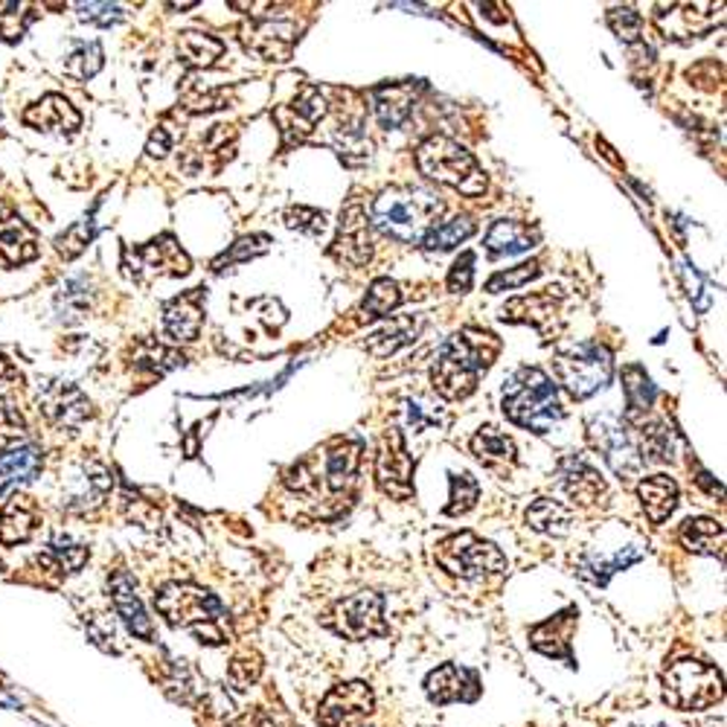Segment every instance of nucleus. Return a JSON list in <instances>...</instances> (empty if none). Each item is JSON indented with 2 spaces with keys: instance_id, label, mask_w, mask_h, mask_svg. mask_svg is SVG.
Here are the masks:
<instances>
[{
  "instance_id": "f257e3e1",
  "label": "nucleus",
  "mask_w": 727,
  "mask_h": 727,
  "mask_svg": "<svg viewBox=\"0 0 727 727\" xmlns=\"http://www.w3.org/2000/svg\"><path fill=\"white\" fill-rule=\"evenodd\" d=\"M501 353V340L492 332L463 329L439 347L430 381L439 396L448 402L466 399L478 388L480 372L489 370Z\"/></svg>"
},
{
  "instance_id": "f03ea898",
  "label": "nucleus",
  "mask_w": 727,
  "mask_h": 727,
  "mask_svg": "<svg viewBox=\"0 0 727 727\" xmlns=\"http://www.w3.org/2000/svg\"><path fill=\"white\" fill-rule=\"evenodd\" d=\"M443 213V201L422 187H393L372 201L370 224L396 242H422Z\"/></svg>"
},
{
  "instance_id": "7ed1b4c3",
  "label": "nucleus",
  "mask_w": 727,
  "mask_h": 727,
  "mask_svg": "<svg viewBox=\"0 0 727 727\" xmlns=\"http://www.w3.org/2000/svg\"><path fill=\"white\" fill-rule=\"evenodd\" d=\"M504 414L521 428L547 434L564 420L556 384L536 367H521L504 384Z\"/></svg>"
},
{
  "instance_id": "20e7f679",
  "label": "nucleus",
  "mask_w": 727,
  "mask_h": 727,
  "mask_svg": "<svg viewBox=\"0 0 727 727\" xmlns=\"http://www.w3.org/2000/svg\"><path fill=\"white\" fill-rule=\"evenodd\" d=\"M155 605L169 626L190 628L201 637V644H224V635L215 626V620L224 617V605L204 588L192 582H169L157 591Z\"/></svg>"
},
{
  "instance_id": "39448f33",
  "label": "nucleus",
  "mask_w": 727,
  "mask_h": 727,
  "mask_svg": "<svg viewBox=\"0 0 727 727\" xmlns=\"http://www.w3.org/2000/svg\"><path fill=\"white\" fill-rule=\"evenodd\" d=\"M416 164L430 181L446 183L463 195H480L486 190V175L478 169V160L451 137H428L416 149Z\"/></svg>"
},
{
  "instance_id": "423d86ee",
  "label": "nucleus",
  "mask_w": 727,
  "mask_h": 727,
  "mask_svg": "<svg viewBox=\"0 0 727 727\" xmlns=\"http://www.w3.org/2000/svg\"><path fill=\"white\" fill-rule=\"evenodd\" d=\"M358 457H361L358 443H353V439H335L323 451H317L314 460H303V463L291 466L286 471V483L291 489H298V492H312L317 483H323L332 492H340L356 474Z\"/></svg>"
},
{
  "instance_id": "0eeeda50",
  "label": "nucleus",
  "mask_w": 727,
  "mask_h": 727,
  "mask_svg": "<svg viewBox=\"0 0 727 727\" xmlns=\"http://www.w3.org/2000/svg\"><path fill=\"white\" fill-rule=\"evenodd\" d=\"M722 695V675L711 663L678 661L663 672V702L675 711H707Z\"/></svg>"
},
{
  "instance_id": "6e6552de",
  "label": "nucleus",
  "mask_w": 727,
  "mask_h": 727,
  "mask_svg": "<svg viewBox=\"0 0 727 727\" xmlns=\"http://www.w3.org/2000/svg\"><path fill=\"white\" fill-rule=\"evenodd\" d=\"M553 372L573 399L594 396L612 381V353L600 344H577L553 358Z\"/></svg>"
},
{
  "instance_id": "1a4fd4ad",
  "label": "nucleus",
  "mask_w": 727,
  "mask_h": 727,
  "mask_svg": "<svg viewBox=\"0 0 727 727\" xmlns=\"http://www.w3.org/2000/svg\"><path fill=\"white\" fill-rule=\"evenodd\" d=\"M437 562L448 573L463 579L497 577V573L506 571L504 553L495 545H489V541L474 536V533H460V536L446 538L437 547Z\"/></svg>"
},
{
  "instance_id": "9d476101",
  "label": "nucleus",
  "mask_w": 727,
  "mask_h": 727,
  "mask_svg": "<svg viewBox=\"0 0 727 727\" xmlns=\"http://www.w3.org/2000/svg\"><path fill=\"white\" fill-rule=\"evenodd\" d=\"M588 437L605 463L612 466L614 474H620L623 480H635L640 474L646 463L640 446L617 416H596L588 422Z\"/></svg>"
},
{
  "instance_id": "9b49d317",
  "label": "nucleus",
  "mask_w": 727,
  "mask_h": 727,
  "mask_svg": "<svg viewBox=\"0 0 727 727\" xmlns=\"http://www.w3.org/2000/svg\"><path fill=\"white\" fill-rule=\"evenodd\" d=\"M326 626L349 640H367V637L388 635L384 623V600L376 591H358V594L340 600L326 617Z\"/></svg>"
},
{
  "instance_id": "f8f14e48",
  "label": "nucleus",
  "mask_w": 727,
  "mask_h": 727,
  "mask_svg": "<svg viewBox=\"0 0 727 727\" xmlns=\"http://www.w3.org/2000/svg\"><path fill=\"white\" fill-rule=\"evenodd\" d=\"M376 480H379L381 492H388V495H414V460L407 455L405 439L396 428H390L381 439L379 457H376Z\"/></svg>"
},
{
  "instance_id": "ddd939ff",
  "label": "nucleus",
  "mask_w": 727,
  "mask_h": 727,
  "mask_svg": "<svg viewBox=\"0 0 727 727\" xmlns=\"http://www.w3.org/2000/svg\"><path fill=\"white\" fill-rule=\"evenodd\" d=\"M372 713V690L363 681H349L329 690L317 711V725L323 727H349L358 725Z\"/></svg>"
},
{
  "instance_id": "4468645a",
  "label": "nucleus",
  "mask_w": 727,
  "mask_h": 727,
  "mask_svg": "<svg viewBox=\"0 0 727 727\" xmlns=\"http://www.w3.org/2000/svg\"><path fill=\"white\" fill-rule=\"evenodd\" d=\"M132 277L137 280H152V277H160V273H172V277H181V273L190 271V257L183 254L181 245L172 239V236H160V239L143 245V248L132 250Z\"/></svg>"
},
{
  "instance_id": "2eb2a0df",
  "label": "nucleus",
  "mask_w": 727,
  "mask_h": 727,
  "mask_svg": "<svg viewBox=\"0 0 727 727\" xmlns=\"http://www.w3.org/2000/svg\"><path fill=\"white\" fill-rule=\"evenodd\" d=\"M242 44L265 61H289L298 44V26L291 21H254L242 26Z\"/></svg>"
},
{
  "instance_id": "dca6fc26",
  "label": "nucleus",
  "mask_w": 727,
  "mask_h": 727,
  "mask_svg": "<svg viewBox=\"0 0 727 727\" xmlns=\"http://www.w3.org/2000/svg\"><path fill=\"white\" fill-rule=\"evenodd\" d=\"M332 254L340 262L349 265H367L372 257V224L363 213V208L353 204L340 213L338 236L332 242Z\"/></svg>"
},
{
  "instance_id": "f3484780",
  "label": "nucleus",
  "mask_w": 727,
  "mask_h": 727,
  "mask_svg": "<svg viewBox=\"0 0 727 727\" xmlns=\"http://www.w3.org/2000/svg\"><path fill=\"white\" fill-rule=\"evenodd\" d=\"M323 114H326V102H323L321 91L317 88H303V93L291 105H282L273 111V120L280 125L282 141L300 143L314 132V123Z\"/></svg>"
},
{
  "instance_id": "a211bd4d",
  "label": "nucleus",
  "mask_w": 727,
  "mask_h": 727,
  "mask_svg": "<svg viewBox=\"0 0 727 727\" xmlns=\"http://www.w3.org/2000/svg\"><path fill=\"white\" fill-rule=\"evenodd\" d=\"M422 85L414 82H396V85H381L370 93L372 111H376V120H379L384 128H396L411 116V108H414L416 93H420Z\"/></svg>"
},
{
  "instance_id": "6ab92c4d",
  "label": "nucleus",
  "mask_w": 727,
  "mask_h": 727,
  "mask_svg": "<svg viewBox=\"0 0 727 727\" xmlns=\"http://www.w3.org/2000/svg\"><path fill=\"white\" fill-rule=\"evenodd\" d=\"M478 678L471 672L460 670L455 663H446L428 675L425 681V693L434 704H451V702H471L478 695Z\"/></svg>"
},
{
  "instance_id": "aec40b11",
  "label": "nucleus",
  "mask_w": 727,
  "mask_h": 727,
  "mask_svg": "<svg viewBox=\"0 0 727 727\" xmlns=\"http://www.w3.org/2000/svg\"><path fill=\"white\" fill-rule=\"evenodd\" d=\"M0 257L9 265L33 262L38 257V236L30 224L15 213H0Z\"/></svg>"
},
{
  "instance_id": "412c9836",
  "label": "nucleus",
  "mask_w": 727,
  "mask_h": 727,
  "mask_svg": "<svg viewBox=\"0 0 727 727\" xmlns=\"http://www.w3.org/2000/svg\"><path fill=\"white\" fill-rule=\"evenodd\" d=\"M201 298H204V291L192 289L190 294L175 298L172 303L164 309V329L169 338L183 340V344H190V340L199 338L201 323H204Z\"/></svg>"
},
{
  "instance_id": "4be33fe9",
  "label": "nucleus",
  "mask_w": 727,
  "mask_h": 727,
  "mask_svg": "<svg viewBox=\"0 0 727 727\" xmlns=\"http://www.w3.org/2000/svg\"><path fill=\"white\" fill-rule=\"evenodd\" d=\"M559 489L577 504H594L600 501V495H605V480L582 457H568L559 466Z\"/></svg>"
},
{
  "instance_id": "5701e85b",
  "label": "nucleus",
  "mask_w": 727,
  "mask_h": 727,
  "mask_svg": "<svg viewBox=\"0 0 727 727\" xmlns=\"http://www.w3.org/2000/svg\"><path fill=\"white\" fill-rule=\"evenodd\" d=\"M24 123L38 128V132H76L79 123H82V116L76 111L70 102L61 97V93H51V97H44L42 102H35V105L26 108Z\"/></svg>"
},
{
  "instance_id": "b1692460",
  "label": "nucleus",
  "mask_w": 727,
  "mask_h": 727,
  "mask_svg": "<svg viewBox=\"0 0 727 727\" xmlns=\"http://www.w3.org/2000/svg\"><path fill=\"white\" fill-rule=\"evenodd\" d=\"M111 594H114L116 614L123 617V623L128 626L134 637H143V640H152L155 637V628H152L149 614L143 608L141 596L134 594V579L125 571L114 573L111 579Z\"/></svg>"
},
{
  "instance_id": "393cba45",
  "label": "nucleus",
  "mask_w": 727,
  "mask_h": 727,
  "mask_svg": "<svg viewBox=\"0 0 727 727\" xmlns=\"http://www.w3.org/2000/svg\"><path fill=\"white\" fill-rule=\"evenodd\" d=\"M42 405L44 414L51 416L56 425H67V428L82 425L91 416V402L74 384H51V388L44 390Z\"/></svg>"
},
{
  "instance_id": "a878e982",
  "label": "nucleus",
  "mask_w": 727,
  "mask_h": 727,
  "mask_svg": "<svg viewBox=\"0 0 727 727\" xmlns=\"http://www.w3.org/2000/svg\"><path fill=\"white\" fill-rule=\"evenodd\" d=\"M42 448L33 446V443H18L9 451L0 455V492H7L9 486H18V483H30L35 480V474L42 471Z\"/></svg>"
},
{
  "instance_id": "bb28decb",
  "label": "nucleus",
  "mask_w": 727,
  "mask_h": 727,
  "mask_svg": "<svg viewBox=\"0 0 727 727\" xmlns=\"http://www.w3.org/2000/svg\"><path fill=\"white\" fill-rule=\"evenodd\" d=\"M422 329V317H414V314H399L390 323H384L381 329H376L367 338V349H370L376 358L393 356L396 349L407 347V344H414L416 335Z\"/></svg>"
},
{
  "instance_id": "cd10ccee",
  "label": "nucleus",
  "mask_w": 727,
  "mask_h": 727,
  "mask_svg": "<svg viewBox=\"0 0 727 727\" xmlns=\"http://www.w3.org/2000/svg\"><path fill=\"white\" fill-rule=\"evenodd\" d=\"M577 628V612L568 608V612L556 614L553 620L541 623V626L533 628V646L538 652L550 655V658H571V635Z\"/></svg>"
},
{
  "instance_id": "c85d7f7f",
  "label": "nucleus",
  "mask_w": 727,
  "mask_h": 727,
  "mask_svg": "<svg viewBox=\"0 0 727 727\" xmlns=\"http://www.w3.org/2000/svg\"><path fill=\"white\" fill-rule=\"evenodd\" d=\"M536 248V231H529L521 222H495L486 233L489 257H515Z\"/></svg>"
},
{
  "instance_id": "c756f323",
  "label": "nucleus",
  "mask_w": 727,
  "mask_h": 727,
  "mask_svg": "<svg viewBox=\"0 0 727 727\" xmlns=\"http://www.w3.org/2000/svg\"><path fill=\"white\" fill-rule=\"evenodd\" d=\"M637 495H640V504H644L646 515L655 524H661L672 515V510L678 506V483L667 474H655V478H646L640 486H637Z\"/></svg>"
},
{
  "instance_id": "7c9ffc66",
  "label": "nucleus",
  "mask_w": 727,
  "mask_h": 727,
  "mask_svg": "<svg viewBox=\"0 0 727 727\" xmlns=\"http://www.w3.org/2000/svg\"><path fill=\"white\" fill-rule=\"evenodd\" d=\"M35 529V506L24 495H15L3 506L0 515V541L3 545H21L33 536Z\"/></svg>"
},
{
  "instance_id": "2f4dec72",
  "label": "nucleus",
  "mask_w": 727,
  "mask_h": 727,
  "mask_svg": "<svg viewBox=\"0 0 727 727\" xmlns=\"http://www.w3.org/2000/svg\"><path fill=\"white\" fill-rule=\"evenodd\" d=\"M527 524L538 533H547V536H568L573 527V513L559 501L538 497L536 504L527 510Z\"/></svg>"
},
{
  "instance_id": "473e14b6",
  "label": "nucleus",
  "mask_w": 727,
  "mask_h": 727,
  "mask_svg": "<svg viewBox=\"0 0 727 727\" xmlns=\"http://www.w3.org/2000/svg\"><path fill=\"white\" fill-rule=\"evenodd\" d=\"M556 312H559V303L553 300V294H529V298L510 300L504 309V317L506 321L533 323L538 329H545L547 323L556 317Z\"/></svg>"
},
{
  "instance_id": "72a5a7b5",
  "label": "nucleus",
  "mask_w": 727,
  "mask_h": 727,
  "mask_svg": "<svg viewBox=\"0 0 727 727\" xmlns=\"http://www.w3.org/2000/svg\"><path fill=\"white\" fill-rule=\"evenodd\" d=\"M471 455L478 457L483 466H489V469L515 463L513 439L506 437V434H497L495 428H486L480 430V434H474V439H471Z\"/></svg>"
},
{
  "instance_id": "f704fd0d",
  "label": "nucleus",
  "mask_w": 727,
  "mask_h": 727,
  "mask_svg": "<svg viewBox=\"0 0 727 727\" xmlns=\"http://www.w3.org/2000/svg\"><path fill=\"white\" fill-rule=\"evenodd\" d=\"M623 388H626V405H628V420L637 422L640 416L652 407L655 396H658V390H655L652 379L646 376L644 367H626L623 370Z\"/></svg>"
},
{
  "instance_id": "c9c22d12",
  "label": "nucleus",
  "mask_w": 727,
  "mask_h": 727,
  "mask_svg": "<svg viewBox=\"0 0 727 727\" xmlns=\"http://www.w3.org/2000/svg\"><path fill=\"white\" fill-rule=\"evenodd\" d=\"M681 541H684L690 550L695 553H722V545H725V529L722 524L711 518H695L686 521L684 527H681Z\"/></svg>"
},
{
  "instance_id": "e433bc0d",
  "label": "nucleus",
  "mask_w": 727,
  "mask_h": 727,
  "mask_svg": "<svg viewBox=\"0 0 727 727\" xmlns=\"http://www.w3.org/2000/svg\"><path fill=\"white\" fill-rule=\"evenodd\" d=\"M474 231H478V224L471 222V219H466V215H457L451 222L434 224V227L425 233L422 245H425V250H430V254H443V250L457 248V245L469 239Z\"/></svg>"
},
{
  "instance_id": "4c0bfd02",
  "label": "nucleus",
  "mask_w": 727,
  "mask_h": 727,
  "mask_svg": "<svg viewBox=\"0 0 727 727\" xmlns=\"http://www.w3.org/2000/svg\"><path fill=\"white\" fill-rule=\"evenodd\" d=\"M224 42L204 33H181L178 38V56L190 67H213L215 58H222Z\"/></svg>"
},
{
  "instance_id": "58836bf2",
  "label": "nucleus",
  "mask_w": 727,
  "mask_h": 727,
  "mask_svg": "<svg viewBox=\"0 0 727 727\" xmlns=\"http://www.w3.org/2000/svg\"><path fill=\"white\" fill-rule=\"evenodd\" d=\"M402 303V291H399V282L381 277L370 286L367 298L361 303V317L363 321H379V317H388L393 309Z\"/></svg>"
},
{
  "instance_id": "ea45409f",
  "label": "nucleus",
  "mask_w": 727,
  "mask_h": 727,
  "mask_svg": "<svg viewBox=\"0 0 727 727\" xmlns=\"http://www.w3.org/2000/svg\"><path fill=\"white\" fill-rule=\"evenodd\" d=\"M56 309H58V317H61L65 323H74V321H79V317H85L88 309H91V294H88V286L79 280L65 282L56 294Z\"/></svg>"
},
{
  "instance_id": "a19ab883",
  "label": "nucleus",
  "mask_w": 727,
  "mask_h": 727,
  "mask_svg": "<svg viewBox=\"0 0 727 727\" xmlns=\"http://www.w3.org/2000/svg\"><path fill=\"white\" fill-rule=\"evenodd\" d=\"M102 47L97 42H85L76 44V51L67 56L65 61V74L79 79V82H88L91 76H97L102 70Z\"/></svg>"
},
{
  "instance_id": "79ce46f5",
  "label": "nucleus",
  "mask_w": 727,
  "mask_h": 727,
  "mask_svg": "<svg viewBox=\"0 0 727 727\" xmlns=\"http://www.w3.org/2000/svg\"><path fill=\"white\" fill-rule=\"evenodd\" d=\"M480 486L478 480L471 478V474H451V504L446 506L448 515H463L469 513L471 506L478 504Z\"/></svg>"
},
{
  "instance_id": "37998d69",
  "label": "nucleus",
  "mask_w": 727,
  "mask_h": 727,
  "mask_svg": "<svg viewBox=\"0 0 727 727\" xmlns=\"http://www.w3.org/2000/svg\"><path fill=\"white\" fill-rule=\"evenodd\" d=\"M268 245H271L268 236H245V239L236 242L231 250H224L222 257L213 262V268L215 271H224V265H236V262H245V259L259 257V254L268 250Z\"/></svg>"
},
{
  "instance_id": "c03bdc74",
  "label": "nucleus",
  "mask_w": 727,
  "mask_h": 727,
  "mask_svg": "<svg viewBox=\"0 0 727 727\" xmlns=\"http://www.w3.org/2000/svg\"><path fill=\"white\" fill-rule=\"evenodd\" d=\"M640 455H649V460H670L672 457V434L667 425L661 422H652V425H644V448Z\"/></svg>"
},
{
  "instance_id": "a18cd8bd",
  "label": "nucleus",
  "mask_w": 727,
  "mask_h": 727,
  "mask_svg": "<svg viewBox=\"0 0 727 727\" xmlns=\"http://www.w3.org/2000/svg\"><path fill=\"white\" fill-rule=\"evenodd\" d=\"M538 273H541L538 262H524V265H518V268H513V271L495 273V277H492V280L486 282V291H489V294H497V291L521 289L524 282L536 280Z\"/></svg>"
},
{
  "instance_id": "49530a36",
  "label": "nucleus",
  "mask_w": 727,
  "mask_h": 727,
  "mask_svg": "<svg viewBox=\"0 0 727 727\" xmlns=\"http://www.w3.org/2000/svg\"><path fill=\"white\" fill-rule=\"evenodd\" d=\"M91 236H93V222H91V219H82V222L74 224V227H70L65 236H58V239H56L58 254H61V257H67V259H74L76 254H82L85 245L91 242Z\"/></svg>"
},
{
  "instance_id": "de8ad7c7",
  "label": "nucleus",
  "mask_w": 727,
  "mask_h": 727,
  "mask_svg": "<svg viewBox=\"0 0 727 727\" xmlns=\"http://www.w3.org/2000/svg\"><path fill=\"white\" fill-rule=\"evenodd\" d=\"M286 224L291 231L309 233V236H321L326 231V215L321 210H309V208H291L286 213Z\"/></svg>"
},
{
  "instance_id": "09e8293b",
  "label": "nucleus",
  "mask_w": 727,
  "mask_h": 727,
  "mask_svg": "<svg viewBox=\"0 0 727 727\" xmlns=\"http://www.w3.org/2000/svg\"><path fill=\"white\" fill-rule=\"evenodd\" d=\"M76 15L88 21V24H102L111 26L116 21H123V7H116V3H76Z\"/></svg>"
},
{
  "instance_id": "8fccbe9b",
  "label": "nucleus",
  "mask_w": 727,
  "mask_h": 727,
  "mask_svg": "<svg viewBox=\"0 0 727 727\" xmlns=\"http://www.w3.org/2000/svg\"><path fill=\"white\" fill-rule=\"evenodd\" d=\"M608 26L620 35L623 42H637V38H640V26H644V21H640V15H637L635 9L623 7L608 12Z\"/></svg>"
},
{
  "instance_id": "3c124183",
  "label": "nucleus",
  "mask_w": 727,
  "mask_h": 727,
  "mask_svg": "<svg viewBox=\"0 0 727 727\" xmlns=\"http://www.w3.org/2000/svg\"><path fill=\"white\" fill-rule=\"evenodd\" d=\"M51 556L56 559V568L65 573H76L88 562V547L82 545H61V541H53Z\"/></svg>"
},
{
  "instance_id": "603ef678",
  "label": "nucleus",
  "mask_w": 727,
  "mask_h": 727,
  "mask_svg": "<svg viewBox=\"0 0 727 727\" xmlns=\"http://www.w3.org/2000/svg\"><path fill=\"white\" fill-rule=\"evenodd\" d=\"M24 437V420L9 411V407H0V455L9 451L12 446H18V439Z\"/></svg>"
},
{
  "instance_id": "864d4df0",
  "label": "nucleus",
  "mask_w": 727,
  "mask_h": 727,
  "mask_svg": "<svg viewBox=\"0 0 727 727\" xmlns=\"http://www.w3.org/2000/svg\"><path fill=\"white\" fill-rule=\"evenodd\" d=\"M474 254H463L457 259L451 273H448V289L451 291H469L471 289V273H474Z\"/></svg>"
},
{
  "instance_id": "5fc2aeb1",
  "label": "nucleus",
  "mask_w": 727,
  "mask_h": 727,
  "mask_svg": "<svg viewBox=\"0 0 727 727\" xmlns=\"http://www.w3.org/2000/svg\"><path fill=\"white\" fill-rule=\"evenodd\" d=\"M257 675H259L257 658H236V661L231 663V681L239 686V690H245L250 681H257Z\"/></svg>"
},
{
  "instance_id": "6e6d98bb",
  "label": "nucleus",
  "mask_w": 727,
  "mask_h": 727,
  "mask_svg": "<svg viewBox=\"0 0 727 727\" xmlns=\"http://www.w3.org/2000/svg\"><path fill=\"white\" fill-rule=\"evenodd\" d=\"M169 149H172V134L166 132V128H157V132L152 134L146 152H149L152 157H164Z\"/></svg>"
},
{
  "instance_id": "4d7b16f0",
  "label": "nucleus",
  "mask_w": 727,
  "mask_h": 727,
  "mask_svg": "<svg viewBox=\"0 0 727 727\" xmlns=\"http://www.w3.org/2000/svg\"><path fill=\"white\" fill-rule=\"evenodd\" d=\"M15 381H18V370L12 367V361H9V358L0 356V393H3L7 388H12Z\"/></svg>"
},
{
  "instance_id": "13d9d810",
  "label": "nucleus",
  "mask_w": 727,
  "mask_h": 727,
  "mask_svg": "<svg viewBox=\"0 0 727 727\" xmlns=\"http://www.w3.org/2000/svg\"><path fill=\"white\" fill-rule=\"evenodd\" d=\"M257 727H277L273 725L271 719H268V716H259V722H257Z\"/></svg>"
},
{
  "instance_id": "bf43d9fd",
  "label": "nucleus",
  "mask_w": 727,
  "mask_h": 727,
  "mask_svg": "<svg viewBox=\"0 0 727 727\" xmlns=\"http://www.w3.org/2000/svg\"><path fill=\"white\" fill-rule=\"evenodd\" d=\"M719 727H722V725H719Z\"/></svg>"
}]
</instances>
